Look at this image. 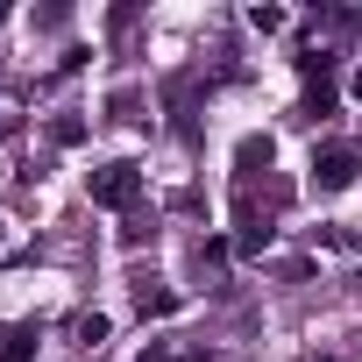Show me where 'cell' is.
Masks as SVG:
<instances>
[{
	"instance_id": "30bf717a",
	"label": "cell",
	"mask_w": 362,
	"mask_h": 362,
	"mask_svg": "<svg viewBox=\"0 0 362 362\" xmlns=\"http://www.w3.org/2000/svg\"><path fill=\"white\" fill-rule=\"evenodd\" d=\"M249 29H263V36H277V29H284V8H249Z\"/></svg>"
},
{
	"instance_id": "7a4b0ae2",
	"label": "cell",
	"mask_w": 362,
	"mask_h": 362,
	"mask_svg": "<svg viewBox=\"0 0 362 362\" xmlns=\"http://www.w3.org/2000/svg\"><path fill=\"white\" fill-rule=\"evenodd\" d=\"M355 170H362V149H355V142H327V149H313V192H348Z\"/></svg>"
},
{
	"instance_id": "7c38bea8",
	"label": "cell",
	"mask_w": 362,
	"mask_h": 362,
	"mask_svg": "<svg viewBox=\"0 0 362 362\" xmlns=\"http://www.w3.org/2000/svg\"><path fill=\"white\" fill-rule=\"evenodd\" d=\"M355 291H362V263H355Z\"/></svg>"
},
{
	"instance_id": "277c9868",
	"label": "cell",
	"mask_w": 362,
	"mask_h": 362,
	"mask_svg": "<svg viewBox=\"0 0 362 362\" xmlns=\"http://www.w3.org/2000/svg\"><path fill=\"white\" fill-rule=\"evenodd\" d=\"M263 170H270V135H242V149H235V177H242V192L256 185Z\"/></svg>"
},
{
	"instance_id": "52a82bcc",
	"label": "cell",
	"mask_w": 362,
	"mask_h": 362,
	"mask_svg": "<svg viewBox=\"0 0 362 362\" xmlns=\"http://www.w3.org/2000/svg\"><path fill=\"white\" fill-rule=\"evenodd\" d=\"M71 341H78V348H100V341H107V313H78V320H71Z\"/></svg>"
},
{
	"instance_id": "ba28073f",
	"label": "cell",
	"mask_w": 362,
	"mask_h": 362,
	"mask_svg": "<svg viewBox=\"0 0 362 362\" xmlns=\"http://www.w3.org/2000/svg\"><path fill=\"white\" fill-rule=\"evenodd\" d=\"M50 142H57V149L86 142V121H78V114H57V121H50Z\"/></svg>"
},
{
	"instance_id": "5b68a950",
	"label": "cell",
	"mask_w": 362,
	"mask_h": 362,
	"mask_svg": "<svg viewBox=\"0 0 362 362\" xmlns=\"http://www.w3.org/2000/svg\"><path fill=\"white\" fill-rule=\"evenodd\" d=\"M270 235H277V228H270V221L242 199V235H235V249H242V256H263V249H270Z\"/></svg>"
},
{
	"instance_id": "6da1fadb",
	"label": "cell",
	"mask_w": 362,
	"mask_h": 362,
	"mask_svg": "<svg viewBox=\"0 0 362 362\" xmlns=\"http://www.w3.org/2000/svg\"><path fill=\"white\" fill-rule=\"evenodd\" d=\"M86 192H93V206H114V214H135V199H142V163L114 156V163L86 170Z\"/></svg>"
},
{
	"instance_id": "4fadbf2b",
	"label": "cell",
	"mask_w": 362,
	"mask_h": 362,
	"mask_svg": "<svg viewBox=\"0 0 362 362\" xmlns=\"http://www.w3.org/2000/svg\"><path fill=\"white\" fill-rule=\"evenodd\" d=\"M0 242H8V235H0Z\"/></svg>"
},
{
	"instance_id": "5bb4252c",
	"label": "cell",
	"mask_w": 362,
	"mask_h": 362,
	"mask_svg": "<svg viewBox=\"0 0 362 362\" xmlns=\"http://www.w3.org/2000/svg\"><path fill=\"white\" fill-rule=\"evenodd\" d=\"M320 362H327V355H320Z\"/></svg>"
},
{
	"instance_id": "9c48e42d",
	"label": "cell",
	"mask_w": 362,
	"mask_h": 362,
	"mask_svg": "<svg viewBox=\"0 0 362 362\" xmlns=\"http://www.w3.org/2000/svg\"><path fill=\"white\" fill-rule=\"evenodd\" d=\"M121 242H128V249H142V242H156V221H149V214H128V228H121Z\"/></svg>"
},
{
	"instance_id": "8fae6325",
	"label": "cell",
	"mask_w": 362,
	"mask_h": 362,
	"mask_svg": "<svg viewBox=\"0 0 362 362\" xmlns=\"http://www.w3.org/2000/svg\"><path fill=\"white\" fill-rule=\"evenodd\" d=\"M348 93H355V100H362V71H355V78H348Z\"/></svg>"
},
{
	"instance_id": "3957f363",
	"label": "cell",
	"mask_w": 362,
	"mask_h": 362,
	"mask_svg": "<svg viewBox=\"0 0 362 362\" xmlns=\"http://www.w3.org/2000/svg\"><path fill=\"white\" fill-rule=\"evenodd\" d=\"M36 341H43V320H15L0 334V362H36Z\"/></svg>"
},
{
	"instance_id": "8992f818",
	"label": "cell",
	"mask_w": 362,
	"mask_h": 362,
	"mask_svg": "<svg viewBox=\"0 0 362 362\" xmlns=\"http://www.w3.org/2000/svg\"><path fill=\"white\" fill-rule=\"evenodd\" d=\"M135 313H142V320H163V313H177V291H163L156 277H142V291H135Z\"/></svg>"
}]
</instances>
